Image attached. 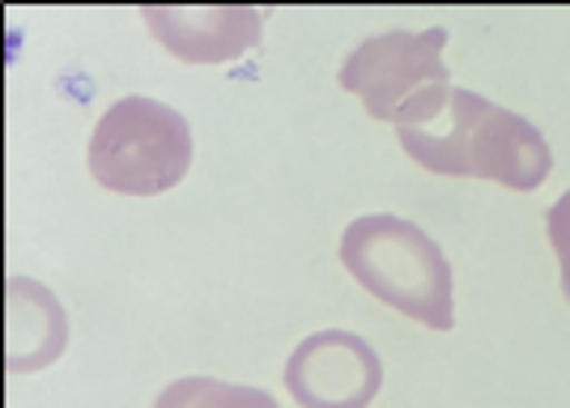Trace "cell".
I'll return each mask as SVG.
<instances>
[{"label": "cell", "mask_w": 570, "mask_h": 408, "mask_svg": "<svg viewBox=\"0 0 570 408\" xmlns=\"http://www.w3.org/2000/svg\"><path fill=\"white\" fill-rule=\"evenodd\" d=\"M396 137L430 175L490 179L511 192H537L553 170V153L537 123L452 81L413 98L396 120Z\"/></svg>", "instance_id": "6da1fadb"}, {"label": "cell", "mask_w": 570, "mask_h": 408, "mask_svg": "<svg viewBox=\"0 0 570 408\" xmlns=\"http://www.w3.org/2000/svg\"><path fill=\"white\" fill-rule=\"evenodd\" d=\"M341 265L383 307L409 315L434 332H452V265L443 247L409 217L366 213L350 221L341 235Z\"/></svg>", "instance_id": "7a4b0ae2"}, {"label": "cell", "mask_w": 570, "mask_h": 408, "mask_svg": "<svg viewBox=\"0 0 570 408\" xmlns=\"http://www.w3.org/2000/svg\"><path fill=\"white\" fill-rule=\"evenodd\" d=\"M86 162L119 196H163L191 170V123L154 98L128 94L98 116Z\"/></svg>", "instance_id": "3957f363"}, {"label": "cell", "mask_w": 570, "mask_h": 408, "mask_svg": "<svg viewBox=\"0 0 570 408\" xmlns=\"http://www.w3.org/2000/svg\"><path fill=\"white\" fill-rule=\"evenodd\" d=\"M448 30H387L357 43L341 64V90L362 98L366 116L396 123L401 111L430 86H448L452 69L443 64Z\"/></svg>", "instance_id": "277c9868"}, {"label": "cell", "mask_w": 570, "mask_h": 408, "mask_svg": "<svg viewBox=\"0 0 570 408\" xmlns=\"http://www.w3.org/2000/svg\"><path fill=\"white\" fill-rule=\"evenodd\" d=\"M285 387L298 408H366L383 387V361L371 340L324 328L289 354Z\"/></svg>", "instance_id": "5b68a950"}, {"label": "cell", "mask_w": 570, "mask_h": 408, "mask_svg": "<svg viewBox=\"0 0 570 408\" xmlns=\"http://www.w3.org/2000/svg\"><path fill=\"white\" fill-rule=\"evenodd\" d=\"M141 22L184 64H230L256 48L264 13L256 4H145Z\"/></svg>", "instance_id": "8992f818"}, {"label": "cell", "mask_w": 570, "mask_h": 408, "mask_svg": "<svg viewBox=\"0 0 570 408\" xmlns=\"http://www.w3.org/2000/svg\"><path fill=\"white\" fill-rule=\"evenodd\" d=\"M69 349V319L48 286L9 272L4 281V361L13 375H35Z\"/></svg>", "instance_id": "52a82bcc"}, {"label": "cell", "mask_w": 570, "mask_h": 408, "mask_svg": "<svg viewBox=\"0 0 570 408\" xmlns=\"http://www.w3.org/2000/svg\"><path fill=\"white\" fill-rule=\"evenodd\" d=\"M154 408H282L261 387L222 384L209 375H184L158 391Z\"/></svg>", "instance_id": "ba28073f"}, {"label": "cell", "mask_w": 570, "mask_h": 408, "mask_svg": "<svg viewBox=\"0 0 570 408\" xmlns=\"http://www.w3.org/2000/svg\"><path fill=\"white\" fill-rule=\"evenodd\" d=\"M549 242H553V256H558V268H562V293L570 302V192H562L553 200V209L546 217Z\"/></svg>", "instance_id": "9c48e42d"}]
</instances>
